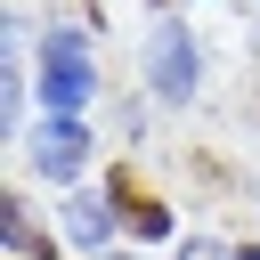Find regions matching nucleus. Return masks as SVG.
<instances>
[{"label": "nucleus", "instance_id": "obj_1", "mask_svg": "<svg viewBox=\"0 0 260 260\" xmlns=\"http://www.w3.org/2000/svg\"><path fill=\"white\" fill-rule=\"evenodd\" d=\"M89 65H81V32H49L41 41V98H49V114H81L89 106Z\"/></svg>", "mask_w": 260, "mask_h": 260}, {"label": "nucleus", "instance_id": "obj_2", "mask_svg": "<svg viewBox=\"0 0 260 260\" xmlns=\"http://www.w3.org/2000/svg\"><path fill=\"white\" fill-rule=\"evenodd\" d=\"M146 65H154V89H162V98H187L203 57H195L187 24H154V41H146Z\"/></svg>", "mask_w": 260, "mask_h": 260}, {"label": "nucleus", "instance_id": "obj_3", "mask_svg": "<svg viewBox=\"0 0 260 260\" xmlns=\"http://www.w3.org/2000/svg\"><path fill=\"white\" fill-rule=\"evenodd\" d=\"M81 154H89L81 114H49V122H41V138H32V162H41L49 179H73V171H81Z\"/></svg>", "mask_w": 260, "mask_h": 260}, {"label": "nucleus", "instance_id": "obj_4", "mask_svg": "<svg viewBox=\"0 0 260 260\" xmlns=\"http://www.w3.org/2000/svg\"><path fill=\"white\" fill-rule=\"evenodd\" d=\"M106 228H114V203H98V195H73L65 203V236L73 244H106Z\"/></svg>", "mask_w": 260, "mask_h": 260}, {"label": "nucleus", "instance_id": "obj_5", "mask_svg": "<svg viewBox=\"0 0 260 260\" xmlns=\"http://www.w3.org/2000/svg\"><path fill=\"white\" fill-rule=\"evenodd\" d=\"M130 228L154 244V236H171V211H162V203H130Z\"/></svg>", "mask_w": 260, "mask_h": 260}, {"label": "nucleus", "instance_id": "obj_6", "mask_svg": "<svg viewBox=\"0 0 260 260\" xmlns=\"http://www.w3.org/2000/svg\"><path fill=\"white\" fill-rule=\"evenodd\" d=\"M0 244H8V252H24V244H32V228H24V203H8V211H0Z\"/></svg>", "mask_w": 260, "mask_h": 260}, {"label": "nucleus", "instance_id": "obj_7", "mask_svg": "<svg viewBox=\"0 0 260 260\" xmlns=\"http://www.w3.org/2000/svg\"><path fill=\"white\" fill-rule=\"evenodd\" d=\"M187 260H228V252H219V244H203V236H195V244H187Z\"/></svg>", "mask_w": 260, "mask_h": 260}, {"label": "nucleus", "instance_id": "obj_8", "mask_svg": "<svg viewBox=\"0 0 260 260\" xmlns=\"http://www.w3.org/2000/svg\"><path fill=\"white\" fill-rule=\"evenodd\" d=\"M228 260H260V244H244V252H228Z\"/></svg>", "mask_w": 260, "mask_h": 260}, {"label": "nucleus", "instance_id": "obj_9", "mask_svg": "<svg viewBox=\"0 0 260 260\" xmlns=\"http://www.w3.org/2000/svg\"><path fill=\"white\" fill-rule=\"evenodd\" d=\"M122 260H130V252H122Z\"/></svg>", "mask_w": 260, "mask_h": 260}]
</instances>
